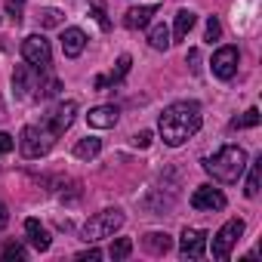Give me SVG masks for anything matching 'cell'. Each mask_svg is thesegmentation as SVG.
<instances>
[{
  "label": "cell",
  "mask_w": 262,
  "mask_h": 262,
  "mask_svg": "<svg viewBox=\"0 0 262 262\" xmlns=\"http://www.w3.org/2000/svg\"><path fill=\"white\" fill-rule=\"evenodd\" d=\"M201 123H204V114H201L198 102H173L158 117V133H161L164 145L179 148V145H185L198 133Z\"/></svg>",
  "instance_id": "1"
},
{
  "label": "cell",
  "mask_w": 262,
  "mask_h": 262,
  "mask_svg": "<svg viewBox=\"0 0 262 262\" xmlns=\"http://www.w3.org/2000/svg\"><path fill=\"white\" fill-rule=\"evenodd\" d=\"M247 164H250V161H247V151H244L241 145H222L216 155L204 158L207 176H213V179L222 182V185H234V182L244 176Z\"/></svg>",
  "instance_id": "2"
},
{
  "label": "cell",
  "mask_w": 262,
  "mask_h": 262,
  "mask_svg": "<svg viewBox=\"0 0 262 262\" xmlns=\"http://www.w3.org/2000/svg\"><path fill=\"white\" fill-rule=\"evenodd\" d=\"M56 133L47 126V123H28L25 129H22V136H19V151H22V158H28V161H37V158H43L53 145H56Z\"/></svg>",
  "instance_id": "3"
},
{
  "label": "cell",
  "mask_w": 262,
  "mask_h": 262,
  "mask_svg": "<svg viewBox=\"0 0 262 262\" xmlns=\"http://www.w3.org/2000/svg\"><path fill=\"white\" fill-rule=\"evenodd\" d=\"M120 225H123V213H120L117 207H108V210L96 213L93 219H86V225H83V241H86V244L105 241V237H111Z\"/></svg>",
  "instance_id": "4"
},
{
  "label": "cell",
  "mask_w": 262,
  "mask_h": 262,
  "mask_svg": "<svg viewBox=\"0 0 262 262\" xmlns=\"http://www.w3.org/2000/svg\"><path fill=\"white\" fill-rule=\"evenodd\" d=\"M241 234H244V219H228L216 234H213V244H210V250H213V259H219V262H225L228 256H231V250H234V244L241 241Z\"/></svg>",
  "instance_id": "5"
},
{
  "label": "cell",
  "mask_w": 262,
  "mask_h": 262,
  "mask_svg": "<svg viewBox=\"0 0 262 262\" xmlns=\"http://www.w3.org/2000/svg\"><path fill=\"white\" fill-rule=\"evenodd\" d=\"M22 59L31 68H37V71H50V65H53V47H50V40L43 34L25 37L22 40Z\"/></svg>",
  "instance_id": "6"
},
{
  "label": "cell",
  "mask_w": 262,
  "mask_h": 262,
  "mask_svg": "<svg viewBox=\"0 0 262 262\" xmlns=\"http://www.w3.org/2000/svg\"><path fill=\"white\" fill-rule=\"evenodd\" d=\"M237 62H241L237 47H219V50L213 53L210 68H213V74H216L219 80H231V77L237 74Z\"/></svg>",
  "instance_id": "7"
},
{
  "label": "cell",
  "mask_w": 262,
  "mask_h": 262,
  "mask_svg": "<svg viewBox=\"0 0 262 262\" xmlns=\"http://www.w3.org/2000/svg\"><path fill=\"white\" fill-rule=\"evenodd\" d=\"M225 194L219 191V188H213V185H201V188H194V194H191V207L198 210V213H219V210H225Z\"/></svg>",
  "instance_id": "8"
},
{
  "label": "cell",
  "mask_w": 262,
  "mask_h": 262,
  "mask_svg": "<svg viewBox=\"0 0 262 262\" xmlns=\"http://www.w3.org/2000/svg\"><path fill=\"white\" fill-rule=\"evenodd\" d=\"M207 241H210V234L204 228H185L179 237V256L182 259H201L207 253Z\"/></svg>",
  "instance_id": "9"
},
{
  "label": "cell",
  "mask_w": 262,
  "mask_h": 262,
  "mask_svg": "<svg viewBox=\"0 0 262 262\" xmlns=\"http://www.w3.org/2000/svg\"><path fill=\"white\" fill-rule=\"evenodd\" d=\"M74 114H77V102L74 99H68V102H59L50 114H47V126L53 129L56 136H62L65 129L74 123Z\"/></svg>",
  "instance_id": "10"
},
{
  "label": "cell",
  "mask_w": 262,
  "mask_h": 262,
  "mask_svg": "<svg viewBox=\"0 0 262 262\" xmlns=\"http://www.w3.org/2000/svg\"><path fill=\"white\" fill-rule=\"evenodd\" d=\"M117 117H120V111H117L114 105H96V108H90L86 123H90L93 129H111V126L117 123Z\"/></svg>",
  "instance_id": "11"
},
{
  "label": "cell",
  "mask_w": 262,
  "mask_h": 262,
  "mask_svg": "<svg viewBox=\"0 0 262 262\" xmlns=\"http://www.w3.org/2000/svg\"><path fill=\"white\" fill-rule=\"evenodd\" d=\"M155 13H158V4H142V7H133V10H126L123 25H126L129 31L148 28V22H151V16H155Z\"/></svg>",
  "instance_id": "12"
},
{
  "label": "cell",
  "mask_w": 262,
  "mask_h": 262,
  "mask_svg": "<svg viewBox=\"0 0 262 262\" xmlns=\"http://www.w3.org/2000/svg\"><path fill=\"white\" fill-rule=\"evenodd\" d=\"M83 50H86V34L80 28H65L62 31V53H65V59H77Z\"/></svg>",
  "instance_id": "13"
},
{
  "label": "cell",
  "mask_w": 262,
  "mask_h": 262,
  "mask_svg": "<svg viewBox=\"0 0 262 262\" xmlns=\"http://www.w3.org/2000/svg\"><path fill=\"white\" fill-rule=\"evenodd\" d=\"M129 65H133V59H129V56L123 53V56L117 59L114 71H111V74H99V77L93 80V86H96V90H105V86H114V83H120V80L129 74Z\"/></svg>",
  "instance_id": "14"
},
{
  "label": "cell",
  "mask_w": 262,
  "mask_h": 262,
  "mask_svg": "<svg viewBox=\"0 0 262 262\" xmlns=\"http://www.w3.org/2000/svg\"><path fill=\"white\" fill-rule=\"evenodd\" d=\"M25 234H28V244H31L37 253H47V250H50V244H53V241H50V234H47V228H43L37 219H28V222H25Z\"/></svg>",
  "instance_id": "15"
},
{
  "label": "cell",
  "mask_w": 262,
  "mask_h": 262,
  "mask_svg": "<svg viewBox=\"0 0 262 262\" xmlns=\"http://www.w3.org/2000/svg\"><path fill=\"white\" fill-rule=\"evenodd\" d=\"M142 247H145L151 256H164V253H170L173 237H170L167 231H148V234L142 237Z\"/></svg>",
  "instance_id": "16"
},
{
  "label": "cell",
  "mask_w": 262,
  "mask_h": 262,
  "mask_svg": "<svg viewBox=\"0 0 262 262\" xmlns=\"http://www.w3.org/2000/svg\"><path fill=\"white\" fill-rule=\"evenodd\" d=\"M194 22H198V16H194L191 10H179V13H176V22H173V37H176V40H185L188 31L194 28Z\"/></svg>",
  "instance_id": "17"
},
{
  "label": "cell",
  "mask_w": 262,
  "mask_h": 262,
  "mask_svg": "<svg viewBox=\"0 0 262 262\" xmlns=\"http://www.w3.org/2000/svg\"><path fill=\"white\" fill-rule=\"evenodd\" d=\"M99 151H102V139H93V136H86L74 145V158H80V161H93V158H99Z\"/></svg>",
  "instance_id": "18"
},
{
  "label": "cell",
  "mask_w": 262,
  "mask_h": 262,
  "mask_svg": "<svg viewBox=\"0 0 262 262\" xmlns=\"http://www.w3.org/2000/svg\"><path fill=\"white\" fill-rule=\"evenodd\" d=\"M148 43H151V50H161V53L170 50V43H173V40H170V28H167V25H155V28L148 31Z\"/></svg>",
  "instance_id": "19"
},
{
  "label": "cell",
  "mask_w": 262,
  "mask_h": 262,
  "mask_svg": "<svg viewBox=\"0 0 262 262\" xmlns=\"http://www.w3.org/2000/svg\"><path fill=\"white\" fill-rule=\"evenodd\" d=\"M247 167H250V176H247L244 194H247V198H256V194H259V179H262V158H259L256 164H247Z\"/></svg>",
  "instance_id": "20"
},
{
  "label": "cell",
  "mask_w": 262,
  "mask_h": 262,
  "mask_svg": "<svg viewBox=\"0 0 262 262\" xmlns=\"http://www.w3.org/2000/svg\"><path fill=\"white\" fill-rule=\"evenodd\" d=\"M259 117H262V114H259V108H247V111H244V117H234V120H231V129H250V126H256V123H259Z\"/></svg>",
  "instance_id": "21"
},
{
  "label": "cell",
  "mask_w": 262,
  "mask_h": 262,
  "mask_svg": "<svg viewBox=\"0 0 262 262\" xmlns=\"http://www.w3.org/2000/svg\"><path fill=\"white\" fill-rule=\"evenodd\" d=\"M129 253H133V241H129V237H117L114 244H111V250H108V256L117 262V259H126Z\"/></svg>",
  "instance_id": "22"
},
{
  "label": "cell",
  "mask_w": 262,
  "mask_h": 262,
  "mask_svg": "<svg viewBox=\"0 0 262 262\" xmlns=\"http://www.w3.org/2000/svg\"><path fill=\"white\" fill-rule=\"evenodd\" d=\"M37 19H40V25H43V28H59V25H62V13H59V10H53V7L40 10V13H37Z\"/></svg>",
  "instance_id": "23"
},
{
  "label": "cell",
  "mask_w": 262,
  "mask_h": 262,
  "mask_svg": "<svg viewBox=\"0 0 262 262\" xmlns=\"http://www.w3.org/2000/svg\"><path fill=\"white\" fill-rule=\"evenodd\" d=\"M25 256H28V253H25V247H22V244H16V241H10V244L4 247V259H7V262H13V259H16V262H25Z\"/></svg>",
  "instance_id": "24"
},
{
  "label": "cell",
  "mask_w": 262,
  "mask_h": 262,
  "mask_svg": "<svg viewBox=\"0 0 262 262\" xmlns=\"http://www.w3.org/2000/svg\"><path fill=\"white\" fill-rule=\"evenodd\" d=\"M7 16L19 25L25 19V0H7Z\"/></svg>",
  "instance_id": "25"
},
{
  "label": "cell",
  "mask_w": 262,
  "mask_h": 262,
  "mask_svg": "<svg viewBox=\"0 0 262 262\" xmlns=\"http://www.w3.org/2000/svg\"><path fill=\"white\" fill-rule=\"evenodd\" d=\"M90 16L99 22V28H102V31H111V19L105 16V7H102V4H93V7H90Z\"/></svg>",
  "instance_id": "26"
},
{
  "label": "cell",
  "mask_w": 262,
  "mask_h": 262,
  "mask_svg": "<svg viewBox=\"0 0 262 262\" xmlns=\"http://www.w3.org/2000/svg\"><path fill=\"white\" fill-rule=\"evenodd\" d=\"M219 37H222V25H219L216 16H210V19H207V34H204V40H207V43H216Z\"/></svg>",
  "instance_id": "27"
},
{
  "label": "cell",
  "mask_w": 262,
  "mask_h": 262,
  "mask_svg": "<svg viewBox=\"0 0 262 262\" xmlns=\"http://www.w3.org/2000/svg\"><path fill=\"white\" fill-rule=\"evenodd\" d=\"M151 139H155L151 129H142V133H136V136H133V145H136V148H148V145H151Z\"/></svg>",
  "instance_id": "28"
},
{
  "label": "cell",
  "mask_w": 262,
  "mask_h": 262,
  "mask_svg": "<svg viewBox=\"0 0 262 262\" xmlns=\"http://www.w3.org/2000/svg\"><path fill=\"white\" fill-rule=\"evenodd\" d=\"M13 148H16V139L10 133H0V155H10Z\"/></svg>",
  "instance_id": "29"
},
{
  "label": "cell",
  "mask_w": 262,
  "mask_h": 262,
  "mask_svg": "<svg viewBox=\"0 0 262 262\" xmlns=\"http://www.w3.org/2000/svg\"><path fill=\"white\" fill-rule=\"evenodd\" d=\"M77 259H80V262H96V259H102V253H99L96 247H90V250H83V253H77Z\"/></svg>",
  "instance_id": "30"
},
{
  "label": "cell",
  "mask_w": 262,
  "mask_h": 262,
  "mask_svg": "<svg viewBox=\"0 0 262 262\" xmlns=\"http://www.w3.org/2000/svg\"><path fill=\"white\" fill-rule=\"evenodd\" d=\"M7 222H10V213H7V204H4V201H0V231H4V228H7Z\"/></svg>",
  "instance_id": "31"
}]
</instances>
